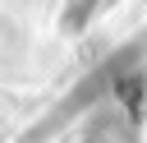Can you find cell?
Returning a JSON list of instances; mask_svg holds the SVG:
<instances>
[{
    "mask_svg": "<svg viewBox=\"0 0 147 143\" xmlns=\"http://www.w3.org/2000/svg\"><path fill=\"white\" fill-rule=\"evenodd\" d=\"M87 143H133V129L124 120H101V125H92Z\"/></svg>",
    "mask_w": 147,
    "mask_h": 143,
    "instance_id": "6da1fadb",
    "label": "cell"
}]
</instances>
